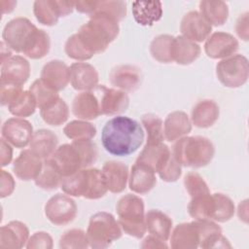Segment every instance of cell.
<instances>
[{
  "mask_svg": "<svg viewBox=\"0 0 249 249\" xmlns=\"http://www.w3.org/2000/svg\"><path fill=\"white\" fill-rule=\"evenodd\" d=\"M2 138L17 148L26 147L32 138L33 128L31 124L22 118L8 119L1 128Z\"/></svg>",
  "mask_w": 249,
  "mask_h": 249,
  "instance_id": "7c38bea8",
  "label": "cell"
},
{
  "mask_svg": "<svg viewBox=\"0 0 249 249\" xmlns=\"http://www.w3.org/2000/svg\"><path fill=\"white\" fill-rule=\"evenodd\" d=\"M199 14L210 25H223L229 17V9L223 1L203 0L199 2Z\"/></svg>",
  "mask_w": 249,
  "mask_h": 249,
  "instance_id": "836d02e7",
  "label": "cell"
},
{
  "mask_svg": "<svg viewBox=\"0 0 249 249\" xmlns=\"http://www.w3.org/2000/svg\"><path fill=\"white\" fill-rule=\"evenodd\" d=\"M173 39L174 37L168 34H162L156 37L150 45V53L152 56L162 63L172 62Z\"/></svg>",
  "mask_w": 249,
  "mask_h": 249,
  "instance_id": "8d00e7d4",
  "label": "cell"
},
{
  "mask_svg": "<svg viewBox=\"0 0 249 249\" xmlns=\"http://www.w3.org/2000/svg\"><path fill=\"white\" fill-rule=\"evenodd\" d=\"M142 124L147 131V143L148 145L162 143L164 139L163 134V123L161 119L154 114H146L141 119Z\"/></svg>",
  "mask_w": 249,
  "mask_h": 249,
  "instance_id": "ab89813d",
  "label": "cell"
},
{
  "mask_svg": "<svg viewBox=\"0 0 249 249\" xmlns=\"http://www.w3.org/2000/svg\"><path fill=\"white\" fill-rule=\"evenodd\" d=\"M37 103L34 95L30 90H22V92L8 106L9 112L18 117H28L35 112Z\"/></svg>",
  "mask_w": 249,
  "mask_h": 249,
  "instance_id": "74e56055",
  "label": "cell"
},
{
  "mask_svg": "<svg viewBox=\"0 0 249 249\" xmlns=\"http://www.w3.org/2000/svg\"><path fill=\"white\" fill-rule=\"evenodd\" d=\"M192 130V123L185 112L175 111L170 113L163 124L164 138L173 142L190 133Z\"/></svg>",
  "mask_w": 249,
  "mask_h": 249,
  "instance_id": "d4e9b609",
  "label": "cell"
},
{
  "mask_svg": "<svg viewBox=\"0 0 249 249\" xmlns=\"http://www.w3.org/2000/svg\"><path fill=\"white\" fill-rule=\"evenodd\" d=\"M101 141L108 153L118 157L128 156L142 145L144 131L135 120L117 116L109 120L103 126Z\"/></svg>",
  "mask_w": 249,
  "mask_h": 249,
  "instance_id": "7a4b0ae2",
  "label": "cell"
},
{
  "mask_svg": "<svg viewBox=\"0 0 249 249\" xmlns=\"http://www.w3.org/2000/svg\"><path fill=\"white\" fill-rule=\"evenodd\" d=\"M30 75V64L23 56L12 55L1 64V83L22 87Z\"/></svg>",
  "mask_w": 249,
  "mask_h": 249,
  "instance_id": "4fadbf2b",
  "label": "cell"
},
{
  "mask_svg": "<svg viewBox=\"0 0 249 249\" xmlns=\"http://www.w3.org/2000/svg\"><path fill=\"white\" fill-rule=\"evenodd\" d=\"M219 118V106L210 99L197 102L192 110V122L200 128H206L214 124Z\"/></svg>",
  "mask_w": 249,
  "mask_h": 249,
  "instance_id": "4dcf8cb0",
  "label": "cell"
},
{
  "mask_svg": "<svg viewBox=\"0 0 249 249\" xmlns=\"http://www.w3.org/2000/svg\"><path fill=\"white\" fill-rule=\"evenodd\" d=\"M235 30L237 35L241 39H243L244 41L248 40V14L247 13L242 16L240 15V17L236 21Z\"/></svg>",
  "mask_w": 249,
  "mask_h": 249,
  "instance_id": "f5cc1de1",
  "label": "cell"
},
{
  "mask_svg": "<svg viewBox=\"0 0 249 249\" xmlns=\"http://www.w3.org/2000/svg\"><path fill=\"white\" fill-rule=\"evenodd\" d=\"M200 233L198 221L177 225L170 237L174 249H194L199 246Z\"/></svg>",
  "mask_w": 249,
  "mask_h": 249,
  "instance_id": "ac0fdd59",
  "label": "cell"
},
{
  "mask_svg": "<svg viewBox=\"0 0 249 249\" xmlns=\"http://www.w3.org/2000/svg\"><path fill=\"white\" fill-rule=\"evenodd\" d=\"M188 211L196 221L213 219L215 211L214 196L210 193H206L192 197L188 205Z\"/></svg>",
  "mask_w": 249,
  "mask_h": 249,
  "instance_id": "d6a6232c",
  "label": "cell"
},
{
  "mask_svg": "<svg viewBox=\"0 0 249 249\" xmlns=\"http://www.w3.org/2000/svg\"><path fill=\"white\" fill-rule=\"evenodd\" d=\"M0 164L1 166L8 165L13 158V149L5 139H1L0 143Z\"/></svg>",
  "mask_w": 249,
  "mask_h": 249,
  "instance_id": "816d5d0a",
  "label": "cell"
},
{
  "mask_svg": "<svg viewBox=\"0 0 249 249\" xmlns=\"http://www.w3.org/2000/svg\"><path fill=\"white\" fill-rule=\"evenodd\" d=\"M11 56H12L11 49L2 41L1 42V64H3Z\"/></svg>",
  "mask_w": 249,
  "mask_h": 249,
  "instance_id": "9f6ffc18",
  "label": "cell"
},
{
  "mask_svg": "<svg viewBox=\"0 0 249 249\" xmlns=\"http://www.w3.org/2000/svg\"><path fill=\"white\" fill-rule=\"evenodd\" d=\"M17 5L16 1H1V10H2V14H7V13H11L15 6Z\"/></svg>",
  "mask_w": 249,
  "mask_h": 249,
  "instance_id": "6f0895ef",
  "label": "cell"
},
{
  "mask_svg": "<svg viewBox=\"0 0 249 249\" xmlns=\"http://www.w3.org/2000/svg\"><path fill=\"white\" fill-rule=\"evenodd\" d=\"M146 229L150 234L166 241L171 234L172 220L163 212L152 209L145 216Z\"/></svg>",
  "mask_w": 249,
  "mask_h": 249,
  "instance_id": "f1b7e54d",
  "label": "cell"
},
{
  "mask_svg": "<svg viewBox=\"0 0 249 249\" xmlns=\"http://www.w3.org/2000/svg\"><path fill=\"white\" fill-rule=\"evenodd\" d=\"M45 215L54 225H67L75 219L77 205L70 196L56 194L46 203Z\"/></svg>",
  "mask_w": 249,
  "mask_h": 249,
  "instance_id": "ba28073f",
  "label": "cell"
},
{
  "mask_svg": "<svg viewBox=\"0 0 249 249\" xmlns=\"http://www.w3.org/2000/svg\"><path fill=\"white\" fill-rule=\"evenodd\" d=\"M2 39L10 49L33 59L44 57L51 46L48 33L38 29L26 18L10 20L3 29Z\"/></svg>",
  "mask_w": 249,
  "mask_h": 249,
  "instance_id": "6da1fadb",
  "label": "cell"
},
{
  "mask_svg": "<svg viewBox=\"0 0 249 249\" xmlns=\"http://www.w3.org/2000/svg\"><path fill=\"white\" fill-rule=\"evenodd\" d=\"M135 21L143 26H151L162 16V4L160 1H134L131 4Z\"/></svg>",
  "mask_w": 249,
  "mask_h": 249,
  "instance_id": "484cf974",
  "label": "cell"
},
{
  "mask_svg": "<svg viewBox=\"0 0 249 249\" xmlns=\"http://www.w3.org/2000/svg\"><path fill=\"white\" fill-rule=\"evenodd\" d=\"M89 246L87 232L73 229L65 231L59 239L60 248H87Z\"/></svg>",
  "mask_w": 249,
  "mask_h": 249,
  "instance_id": "7bdbcfd3",
  "label": "cell"
},
{
  "mask_svg": "<svg viewBox=\"0 0 249 249\" xmlns=\"http://www.w3.org/2000/svg\"><path fill=\"white\" fill-rule=\"evenodd\" d=\"M116 211L121 229L125 233L136 238L144 236L147 229L142 198L135 195L127 194L119 199Z\"/></svg>",
  "mask_w": 249,
  "mask_h": 249,
  "instance_id": "5b68a950",
  "label": "cell"
},
{
  "mask_svg": "<svg viewBox=\"0 0 249 249\" xmlns=\"http://www.w3.org/2000/svg\"><path fill=\"white\" fill-rule=\"evenodd\" d=\"M160 177L165 182H174L181 176L182 170L179 162L174 159L171 154V157L164 164V166L158 172Z\"/></svg>",
  "mask_w": 249,
  "mask_h": 249,
  "instance_id": "7dc6e473",
  "label": "cell"
},
{
  "mask_svg": "<svg viewBox=\"0 0 249 249\" xmlns=\"http://www.w3.org/2000/svg\"><path fill=\"white\" fill-rule=\"evenodd\" d=\"M50 160L62 177L72 175L84 168L82 156L73 143L63 144L56 148Z\"/></svg>",
  "mask_w": 249,
  "mask_h": 249,
  "instance_id": "30bf717a",
  "label": "cell"
},
{
  "mask_svg": "<svg viewBox=\"0 0 249 249\" xmlns=\"http://www.w3.org/2000/svg\"><path fill=\"white\" fill-rule=\"evenodd\" d=\"M21 92L22 89L19 86L1 83L0 101L2 106H9Z\"/></svg>",
  "mask_w": 249,
  "mask_h": 249,
  "instance_id": "c3c4849f",
  "label": "cell"
},
{
  "mask_svg": "<svg viewBox=\"0 0 249 249\" xmlns=\"http://www.w3.org/2000/svg\"><path fill=\"white\" fill-rule=\"evenodd\" d=\"M200 54V48L196 43L184 36H177L173 39L172 57L178 64L187 65L193 63Z\"/></svg>",
  "mask_w": 249,
  "mask_h": 249,
  "instance_id": "f546056e",
  "label": "cell"
},
{
  "mask_svg": "<svg viewBox=\"0 0 249 249\" xmlns=\"http://www.w3.org/2000/svg\"><path fill=\"white\" fill-rule=\"evenodd\" d=\"M62 176L51 161L50 159L44 160L41 172L35 179V184L46 191L57 189L61 184Z\"/></svg>",
  "mask_w": 249,
  "mask_h": 249,
  "instance_id": "e575fe53",
  "label": "cell"
},
{
  "mask_svg": "<svg viewBox=\"0 0 249 249\" xmlns=\"http://www.w3.org/2000/svg\"><path fill=\"white\" fill-rule=\"evenodd\" d=\"M215 199V211L213 220L224 223L229 221L234 214L232 200L223 194H213Z\"/></svg>",
  "mask_w": 249,
  "mask_h": 249,
  "instance_id": "b9f144b4",
  "label": "cell"
},
{
  "mask_svg": "<svg viewBox=\"0 0 249 249\" xmlns=\"http://www.w3.org/2000/svg\"><path fill=\"white\" fill-rule=\"evenodd\" d=\"M40 114L45 123L51 125L64 124L69 116L68 106L60 97L51 105L40 109Z\"/></svg>",
  "mask_w": 249,
  "mask_h": 249,
  "instance_id": "d590c367",
  "label": "cell"
},
{
  "mask_svg": "<svg viewBox=\"0 0 249 249\" xmlns=\"http://www.w3.org/2000/svg\"><path fill=\"white\" fill-rule=\"evenodd\" d=\"M141 247L142 248H167V245L165 244V241L160 240V238L150 234L143 240Z\"/></svg>",
  "mask_w": 249,
  "mask_h": 249,
  "instance_id": "11a10c76",
  "label": "cell"
},
{
  "mask_svg": "<svg viewBox=\"0 0 249 249\" xmlns=\"http://www.w3.org/2000/svg\"><path fill=\"white\" fill-rule=\"evenodd\" d=\"M119 22L109 15L95 11L76 33L85 49L92 55L104 52L120 31Z\"/></svg>",
  "mask_w": 249,
  "mask_h": 249,
  "instance_id": "3957f363",
  "label": "cell"
},
{
  "mask_svg": "<svg viewBox=\"0 0 249 249\" xmlns=\"http://www.w3.org/2000/svg\"><path fill=\"white\" fill-rule=\"evenodd\" d=\"M0 196L3 198L10 196L14 192L15 180L9 172L2 169L0 172Z\"/></svg>",
  "mask_w": 249,
  "mask_h": 249,
  "instance_id": "f907efd6",
  "label": "cell"
},
{
  "mask_svg": "<svg viewBox=\"0 0 249 249\" xmlns=\"http://www.w3.org/2000/svg\"><path fill=\"white\" fill-rule=\"evenodd\" d=\"M170 157L171 152L165 144H146L136 161L145 163L149 165L155 172H159L164 166Z\"/></svg>",
  "mask_w": 249,
  "mask_h": 249,
  "instance_id": "4316f807",
  "label": "cell"
},
{
  "mask_svg": "<svg viewBox=\"0 0 249 249\" xmlns=\"http://www.w3.org/2000/svg\"><path fill=\"white\" fill-rule=\"evenodd\" d=\"M64 134L75 140H91L96 134L95 126L85 121H72L63 128Z\"/></svg>",
  "mask_w": 249,
  "mask_h": 249,
  "instance_id": "f35d334b",
  "label": "cell"
},
{
  "mask_svg": "<svg viewBox=\"0 0 249 249\" xmlns=\"http://www.w3.org/2000/svg\"><path fill=\"white\" fill-rule=\"evenodd\" d=\"M212 30L211 25L196 11L186 14L180 24L182 36L193 42H202L208 38Z\"/></svg>",
  "mask_w": 249,
  "mask_h": 249,
  "instance_id": "9a60e30c",
  "label": "cell"
},
{
  "mask_svg": "<svg viewBox=\"0 0 249 249\" xmlns=\"http://www.w3.org/2000/svg\"><path fill=\"white\" fill-rule=\"evenodd\" d=\"M237 49V40L231 34L226 32L213 33L207 38L204 44V51L206 54L214 59L231 56Z\"/></svg>",
  "mask_w": 249,
  "mask_h": 249,
  "instance_id": "5bb4252c",
  "label": "cell"
},
{
  "mask_svg": "<svg viewBox=\"0 0 249 249\" xmlns=\"http://www.w3.org/2000/svg\"><path fill=\"white\" fill-rule=\"evenodd\" d=\"M184 185L187 192L192 197L201 194L210 193L205 181L199 174L196 172H190L185 176Z\"/></svg>",
  "mask_w": 249,
  "mask_h": 249,
  "instance_id": "bcb514c9",
  "label": "cell"
},
{
  "mask_svg": "<svg viewBox=\"0 0 249 249\" xmlns=\"http://www.w3.org/2000/svg\"><path fill=\"white\" fill-rule=\"evenodd\" d=\"M73 114L82 120H94L100 114L99 101L93 90L77 94L72 102Z\"/></svg>",
  "mask_w": 249,
  "mask_h": 249,
  "instance_id": "cb8c5ba5",
  "label": "cell"
},
{
  "mask_svg": "<svg viewBox=\"0 0 249 249\" xmlns=\"http://www.w3.org/2000/svg\"><path fill=\"white\" fill-rule=\"evenodd\" d=\"M102 172L108 191L114 194H119L125 189L128 169L124 163L114 160L106 161L102 167Z\"/></svg>",
  "mask_w": 249,
  "mask_h": 249,
  "instance_id": "603a6c76",
  "label": "cell"
},
{
  "mask_svg": "<svg viewBox=\"0 0 249 249\" xmlns=\"http://www.w3.org/2000/svg\"><path fill=\"white\" fill-rule=\"evenodd\" d=\"M75 2L38 0L34 2L33 12L37 20L48 26L57 23L60 17H65L73 12Z\"/></svg>",
  "mask_w": 249,
  "mask_h": 249,
  "instance_id": "9c48e42d",
  "label": "cell"
},
{
  "mask_svg": "<svg viewBox=\"0 0 249 249\" xmlns=\"http://www.w3.org/2000/svg\"><path fill=\"white\" fill-rule=\"evenodd\" d=\"M155 171L147 164L135 161L129 175V189L136 194H147L156 185Z\"/></svg>",
  "mask_w": 249,
  "mask_h": 249,
  "instance_id": "44dd1931",
  "label": "cell"
},
{
  "mask_svg": "<svg viewBox=\"0 0 249 249\" xmlns=\"http://www.w3.org/2000/svg\"><path fill=\"white\" fill-rule=\"evenodd\" d=\"M60 187L69 196L86 197L89 187V168L80 169L72 175L62 177Z\"/></svg>",
  "mask_w": 249,
  "mask_h": 249,
  "instance_id": "1f68e13d",
  "label": "cell"
},
{
  "mask_svg": "<svg viewBox=\"0 0 249 249\" xmlns=\"http://www.w3.org/2000/svg\"><path fill=\"white\" fill-rule=\"evenodd\" d=\"M109 80L114 87H117L124 91H134L141 84L142 75L140 69L136 66L123 64L118 65L111 70Z\"/></svg>",
  "mask_w": 249,
  "mask_h": 249,
  "instance_id": "e0dca14e",
  "label": "cell"
},
{
  "mask_svg": "<svg viewBox=\"0 0 249 249\" xmlns=\"http://www.w3.org/2000/svg\"><path fill=\"white\" fill-rule=\"evenodd\" d=\"M98 1H78L75 2V8L78 12L91 15L97 6Z\"/></svg>",
  "mask_w": 249,
  "mask_h": 249,
  "instance_id": "db71d44e",
  "label": "cell"
},
{
  "mask_svg": "<svg viewBox=\"0 0 249 249\" xmlns=\"http://www.w3.org/2000/svg\"><path fill=\"white\" fill-rule=\"evenodd\" d=\"M43 161L44 160L30 149L23 150L15 160L13 170L16 176L20 180H35L41 172Z\"/></svg>",
  "mask_w": 249,
  "mask_h": 249,
  "instance_id": "d6986e66",
  "label": "cell"
},
{
  "mask_svg": "<svg viewBox=\"0 0 249 249\" xmlns=\"http://www.w3.org/2000/svg\"><path fill=\"white\" fill-rule=\"evenodd\" d=\"M57 136L49 129H39L33 132L29 143L30 150L43 160L50 159L56 150Z\"/></svg>",
  "mask_w": 249,
  "mask_h": 249,
  "instance_id": "83f0119b",
  "label": "cell"
},
{
  "mask_svg": "<svg viewBox=\"0 0 249 249\" xmlns=\"http://www.w3.org/2000/svg\"><path fill=\"white\" fill-rule=\"evenodd\" d=\"M29 90L34 95L37 103V107L39 109H42L51 105L52 103H53L59 98L57 91H54L53 89L46 86L40 79L34 81Z\"/></svg>",
  "mask_w": 249,
  "mask_h": 249,
  "instance_id": "60d3db41",
  "label": "cell"
},
{
  "mask_svg": "<svg viewBox=\"0 0 249 249\" xmlns=\"http://www.w3.org/2000/svg\"><path fill=\"white\" fill-rule=\"evenodd\" d=\"M27 248H52L53 239L48 232L37 231L28 239L26 243Z\"/></svg>",
  "mask_w": 249,
  "mask_h": 249,
  "instance_id": "681fc988",
  "label": "cell"
},
{
  "mask_svg": "<svg viewBox=\"0 0 249 249\" xmlns=\"http://www.w3.org/2000/svg\"><path fill=\"white\" fill-rule=\"evenodd\" d=\"M87 236L91 248H107L122 236L119 222L107 212H97L89 219Z\"/></svg>",
  "mask_w": 249,
  "mask_h": 249,
  "instance_id": "8992f818",
  "label": "cell"
},
{
  "mask_svg": "<svg viewBox=\"0 0 249 249\" xmlns=\"http://www.w3.org/2000/svg\"><path fill=\"white\" fill-rule=\"evenodd\" d=\"M96 94L101 115H114L124 112L129 104L127 94L119 89H109L105 86H97L92 89Z\"/></svg>",
  "mask_w": 249,
  "mask_h": 249,
  "instance_id": "8fae6325",
  "label": "cell"
},
{
  "mask_svg": "<svg viewBox=\"0 0 249 249\" xmlns=\"http://www.w3.org/2000/svg\"><path fill=\"white\" fill-rule=\"evenodd\" d=\"M69 82L77 90L90 91L97 87L98 73L89 63L76 62L69 67Z\"/></svg>",
  "mask_w": 249,
  "mask_h": 249,
  "instance_id": "2e32d148",
  "label": "cell"
},
{
  "mask_svg": "<svg viewBox=\"0 0 249 249\" xmlns=\"http://www.w3.org/2000/svg\"><path fill=\"white\" fill-rule=\"evenodd\" d=\"M248 60L244 55L234 54L224 58L216 65V75L222 85L238 88L248 79Z\"/></svg>",
  "mask_w": 249,
  "mask_h": 249,
  "instance_id": "52a82bcc",
  "label": "cell"
},
{
  "mask_svg": "<svg viewBox=\"0 0 249 249\" xmlns=\"http://www.w3.org/2000/svg\"><path fill=\"white\" fill-rule=\"evenodd\" d=\"M40 80L54 91H59L69 83V67L60 60H51L44 65Z\"/></svg>",
  "mask_w": 249,
  "mask_h": 249,
  "instance_id": "ffe728a7",
  "label": "cell"
},
{
  "mask_svg": "<svg viewBox=\"0 0 249 249\" xmlns=\"http://www.w3.org/2000/svg\"><path fill=\"white\" fill-rule=\"evenodd\" d=\"M214 153L212 142L202 136L182 137L174 143L171 151L180 165L195 168L207 165L213 159Z\"/></svg>",
  "mask_w": 249,
  "mask_h": 249,
  "instance_id": "277c9868",
  "label": "cell"
},
{
  "mask_svg": "<svg viewBox=\"0 0 249 249\" xmlns=\"http://www.w3.org/2000/svg\"><path fill=\"white\" fill-rule=\"evenodd\" d=\"M95 11L105 13L119 22L126 15V3L124 1H98Z\"/></svg>",
  "mask_w": 249,
  "mask_h": 249,
  "instance_id": "ee69618b",
  "label": "cell"
},
{
  "mask_svg": "<svg viewBox=\"0 0 249 249\" xmlns=\"http://www.w3.org/2000/svg\"><path fill=\"white\" fill-rule=\"evenodd\" d=\"M64 50H65L66 54L70 58H73L76 60H88L93 56L82 45L77 34H73L72 36H70L67 39V41L65 43Z\"/></svg>",
  "mask_w": 249,
  "mask_h": 249,
  "instance_id": "f6af8a7d",
  "label": "cell"
},
{
  "mask_svg": "<svg viewBox=\"0 0 249 249\" xmlns=\"http://www.w3.org/2000/svg\"><path fill=\"white\" fill-rule=\"evenodd\" d=\"M29 237L27 227L18 221H12L1 227L0 246L6 248H22Z\"/></svg>",
  "mask_w": 249,
  "mask_h": 249,
  "instance_id": "7402d4cb",
  "label": "cell"
}]
</instances>
